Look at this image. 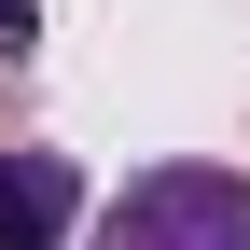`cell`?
I'll return each instance as SVG.
<instances>
[{
    "instance_id": "6da1fadb",
    "label": "cell",
    "mask_w": 250,
    "mask_h": 250,
    "mask_svg": "<svg viewBox=\"0 0 250 250\" xmlns=\"http://www.w3.org/2000/svg\"><path fill=\"white\" fill-rule=\"evenodd\" d=\"M98 250H250V181L236 167H139L98 208Z\"/></svg>"
},
{
    "instance_id": "7a4b0ae2",
    "label": "cell",
    "mask_w": 250,
    "mask_h": 250,
    "mask_svg": "<svg viewBox=\"0 0 250 250\" xmlns=\"http://www.w3.org/2000/svg\"><path fill=\"white\" fill-rule=\"evenodd\" d=\"M70 223H83V167L14 139V153H0V250H56Z\"/></svg>"
},
{
    "instance_id": "3957f363",
    "label": "cell",
    "mask_w": 250,
    "mask_h": 250,
    "mask_svg": "<svg viewBox=\"0 0 250 250\" xmlns=\"http://www.w3.org/2000/svg\"><path fill=\"white\" fill-rule=\"evenodd\" d=\"M28 42H42V14H28V0H0V70H28Z\"/></svg>"
},
{
    "instance_id": "277c9868",
    "label": "cell",
    "mask_w": 250,
    "mask_h": 250,
    "mask_svg": "<svg viewBox=\"0 0 250 250\" xmlns=\"http://www.w3.org/2000/svg\"><path fill=\"white\" fill-rule=\"evenodd\" d=\"M0 125H14V70H0Z\"/></svg>"
}]
</instances>
